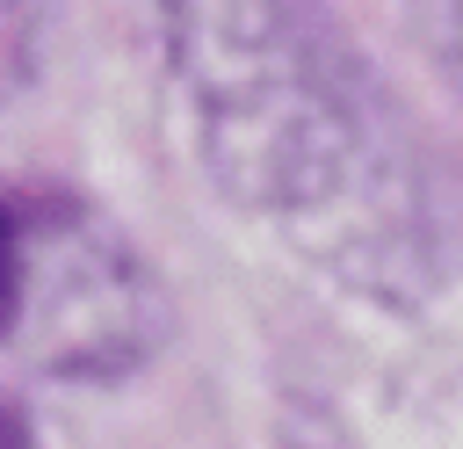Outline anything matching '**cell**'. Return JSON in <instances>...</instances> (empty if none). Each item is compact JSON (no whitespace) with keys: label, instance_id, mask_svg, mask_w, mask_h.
Listing matches in <instances>:
<instances>
[{"label":"cell","instance_id":"obj_1","mask_svg":"<svg viewBox=\"0 0 463 449\" xmlns=\"http://www.w3.org/2000/svg\"><path fill=\"white\" fill-rule=\"evenodd\" d=\"M166 58L210 181L260 217L347 224L391 181L369 87L311 7H174Z\"/></svg>","mask_w":463,"mask_h":449},{"label":"cell","instance_id":"obj_2","mask_svg":"<svg viewBox=\"0 0 463 449\" xmlns=\"http://www.w3.org/2000/svg\"><path fill=\"white\" fill-rule=\"evenodd\" d=\"M7 348L72 384H109L166 340V297L137 246L65 188H14Z\"/></svg>","mask_w":463,"mask_h":449},{"label":"cell","instance_id":"obj_3","mask_svg":"<svg viewBox=\"0 0 463 449\" xmlns=\"http://www.w3.org/2000/svg\"><path fill=\"white\" fill-rule=\"evenodd\" d=\"M427 29H434V58H441V72L463 87V0H456V7H434Z\"/></svg>","mask_w":463,"mask_h":449},{"label":"cell","instance_id":"obj_4","mask_svg":"<svg viewBox=\"0 0 463 449\" xmlns=\"http://www.w3.org/2000/svg\"><path fill=\"white\" fill-rule=\"evenodd\" d=\"M7 449H36V442H29V420H22V406H7Z\"/></svg>","mask_w":463,"mask_h":449}]
</instances>
